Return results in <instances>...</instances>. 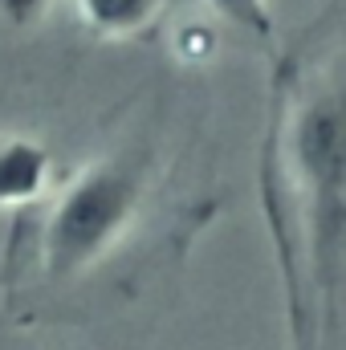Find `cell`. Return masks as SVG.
Returning <instances> with one entry per match:
<instances>
[{
  "instance_id": "1",
  "label": "cell",
  "mask_w": 346,
  "mask_h": 350,
  "mask_svg": "<svg viewBox=\"0 0 346 350\" xmlns=\"http://www.w3.org/2000/svg\"><path fill=\"white\" fill-rule=\"evenodd\" d=\"M191 143H175L168 106L118 110L98 147L21 208L4 249V293L25 318H82L94 293H135L155 265L187 253L212 196L187 187Z\"/></svg>"
},
{
  "instance_id": "2",
  "label": "cell",
  "mask_w": 346,
  "mask_h": 350,
  "mask_svg": "<svg viewBox=\"0 0 346 350\" xmlns=\"http://www.w3.org/2000/svg\"><path fill=\"white\" fill-rule=\"evenodd\" d=\"M314 33L273 53L261 143V208L277 249L297 350H330L338 334L346 228V139L338 49L310 53Z\"/></svg>"
},
{
  "instance_id": "3",
  "label": "cell",
  "mask_w": 346,
  "mask_h": 350,
  "mask_svg": "<svg viewBox=\"0 0 346 350\" xmlns=\"http://www.w3.org/2000/svg\"><path fill=\"white\" fill-rule=\"evenodd\" d=\"M53 155L41 139L0 126V208H29L53 183Z\"/></svg>"
},
{
  "instance_id": "4",
  "label": "cell",
  "mask_w": 346,
  "mask_h": 350,
  "mask_svg": "<svg viewBox=\"0 0 346 350\" xmlns=\"http://www.w3.org/2000/svg\"><path fill=\"white\" fill-rule=\"evenodd\" d=\"M78 16L102 41H139L155 33L172 0H74Z\"/></svg>"
},
{
  "instance_id": "5",
  "label": "cell",
  "mask_w": 346,
  "mask_h": 350,
  "mask_svg": "<svg viewBox=\"0 0 346 350\" xmlns=\"http://www.w3.org/2000/svg\"><path fill=\"white\" fill-rule=\"evenodd\" d=\"M204 8L212 16H220L228 29H237L245 41L277 53L273 49V41H277V16H273L269 0H204Z\"/></svg>"
},
{
  "instance_id": "6",
  "label": "cell",
  "mask_w": 346,
  "mask_h": 350,
  "mask_svg": "<svg viewBox=\"0 0 346 350\" xmlns=\"http://www.w3.org/2000/svg\"><path fill=\"white\" fill-rule=\"evenodd\" d=\"M49 0H0V21L12 25V29H29L45 16Z\"/></svg>"
}]
</instances>
